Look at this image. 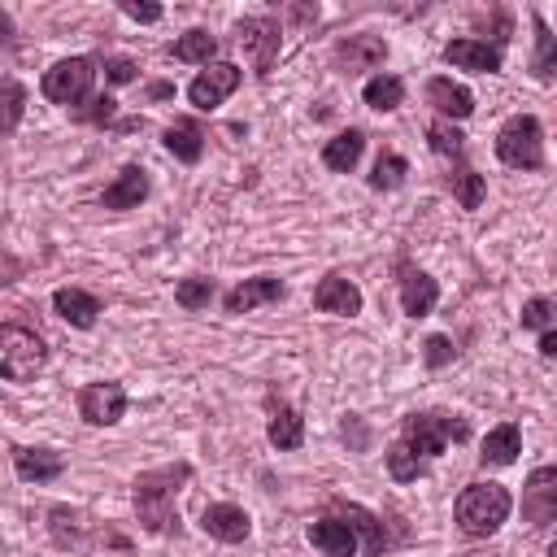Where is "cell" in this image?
I'll return each instance as SVG.
<instances>
[{
  "mask_svg": "<svg viewBox=\"0 0 557 557\" xmlns=\"http://www.w3.org/2000/svg\"><path fill=\"white\" fill-rule=\"evenodd\" d=\"M187 479H191L187 461H170V466H152V470L135 474L131 500H135V518H139L144 531H152V535H178L183 531L174 500H178Z\"/></svg>",
  "mask_w": 557,
  "mask_h": 557,
  "instance_id": "6da1fadb",
  "label": "cell"
},
{
  "mask_svg": "<svg viewBox=\"0 0 557 557\" xmlns=\"http://www.w3.org/2000/svg\"><path fill=\"white\" fill-rule=\"evenodd\" d=\"M509 509H513L509 487H500V483H492V479H487V483L474 479V483L461 487V496H457V505H453V518H457V527H461L466 535L483 540V535H496V531H500V522L509 518Z\"/></svg>",
  "mask_w": 557,
  "mask_h": 557,
  "instance_id": "7a4b0ae2",
  "label": "cell"
},
{
  "mask_svg": "<svg viewBox=\"0 0 557 557\" xmlns=\"http://www.w3.org/2000/svg\"><path fill=\"white\" fill-rule=\"evenodd\" d=\"M461 440H470V422L461 413H448V409L405 413V422H400V444H409L422 461L440 457L448 444H461Z\"/></svg>",
  "mask_w": 557,
  "mask_h": 557,
  "instance_id": "3957f363",
  "label": "cell"
},
{
  "mask_svg": "<svg viewBox=\"0 0 557 557\" xmlns=\"http://www.w3.org/2000/svg\"><path fill=\"white\" fill-rule=\"evenodd\" d=\"M44 361H48V344H44L39 331H30L22 322H4L0 326V374L9 383L35 379L44 370Z\"/></svg>",
  "mask_w": 557,
  "mask_h": 557,
  "instance_id": "277c9868",
  "label": "cell"
},
{
  "mask_svg": "<svg viewBox=\"0 0 557 557\" xmlns=\"http://www.w3.org/2000/svg\"><path fill=\"white\" fill-rule=\"evenodd\" d=\"M496 157L509 170H540L544 165V126L535 113H513L496 131Z\"/></svg>",
  "mask_w": 557,
  "mask_h": 557,
  "instance_id": "5b68a950",
  "label": "cell"
},
{
  "mask_svg": "<svg viewBox=\"0 0 557 557\" xmlns=\"http://www.w3.org/2000/svg\"><path fill=\"white\" fill-rule=\"evenodd\" d=\"M100 61L96 57H61L57 65H48L44 70V78H39V96L48 100V104H83L87 100V91H91V83H96V70Z\"/></svg>",
  "mask_w": 557,
  "mask_h": 557,
  "instance_id": "8992f818",
  "label": "cell"
},
{
  "mask_svg": "<svg viewBox=\"0 0 557 557\" xmlns=\"http://www.w3.org/2000/svg\"><path fill=\"white\" fill-rule=\"evenodd\" d=\"M235 44L248 52L252 74H257V78H270L274 61H278V52H283V26H278L274 17H265V13L239 17V22H235Z\"/></svg>",
  "mask_w": 557,
  "mask_h": 557,
  "instance_id": "52a82bcc",
  "label": "cell"
},
{
  "mask_svg": "<svg viewBox=\"0 0 557 557\" xmlns=\"http://www.w3.org/2000/svg\"><path fill=\"white\" fill-rule=\"evenodd\" d=\"M239 83H244V70H239L235 61H213V65H205V70L187 83V100H191L200 113H213Z\"/></svg>",
  "mask_w": 557,
  "mask_h": 557,
  "instance_id": "ba28073f",
  "label": "cell"
},
{
  "mask_svg": "<svg viewBox=\"0 0 557 557\" xmlns=\"http://www.w3.org/2000/svg\"><path fill=\"white\" fill-rule=\"evenodd\" d=\"M522 522L544 531L557 522V466H535L522 483Z\"/></svg>",
  "mask_w": 557,
  "mask_h": 557,
  "instance_id": "9c48e42d",
  "label": "cell"
},
{
  "mask_svg": "<svg viewBox=\"0 0 557 557\" xmlns=\"http://www.w3.org/2000/svg\"><path fill=\"white\" fill-rule=\"evenodd\" d=\"M126 387L104 379V383H87L78 387V418L91 422V426H113L122 413H126Z\"/></svg>",
  "mask_w": 557,
  "mask_h": 557,
  "instance_id": "30bf717a",
  "label": "cell"
},
{
  "mask_svg": "<svg viewBox=\"0 0 557 557\" xmlns=\"http://www.w3.org/2000/svg\"><path fill=\"white\" fill-rule=\"evenodd\" d=\"M396 287H400V309L409 318H426L435 309V300H440V283L426 270H418L413 261H405V257L396 261Z\"/></svg>",
  "mask_w": 557,
  "mask_h": 557,
  "instance_id": "8fae6325",
  "label": "cell"
},
{
  "mask_svg": "<svg viewBox=\"0 0 557 557\" xmlns=\"http://www.w3.org/2000/svg\"><path fill=\"white\" fill-rule=\"evenodd\" d=\"M361 287L348 278V274H339V270H331L326 278H318V287H313V309H322V313H335V318H357L361 313Z\"/></svg>",
  "mask_w": 557,
  "mask_h": 557,
  "instance_id": "7c38bea8",
  "label": "cell"
},
{
  "mask_svg": "<svg viewBox=\"0 0 557 557\" xmlns=\"http://www.w3.org/2000/svg\"><path fill=\"white\" fill-rule=\"evenodd\" d=\"M283 296H287V283H283V278H274V274H252V278L235 283V287L222 296V309H226V313H252L257 305H274V300H283Z\"/></svg>",
  "mask_w": 557,
  "mask_h": 557,
  "instance_id": "4fadbf2b",
  "label": "cell"
},
{
  "mask_svg": "<svg viewBox=\"0 0 557 557\" xmlns=\"http://www.w3.org/2000/svg\"><path fill=\"white\" fill-rule=\"evenodd\" d=\"M331 61H335V70H344V74L374 70V65L387 61V39H379V35H348V39L335 44Z\"/></svg>",
  "mask_w": 557,
  "mask_h": 557,
  "instance_id": "5bb4252c",
  "label": "cell"
},
{
  "mask_svg": "<svg viewBox=\"0 0 557 557\" xmlns=\"http://www.w3.org/2000/svg\"><path fill=\"white\" fill-rule=\"evenodd\" d=\"M444 61L457 65V70H470V74H500L505 57L487 39H448L444 44Z\"/></svg>",
  "mask_w": 557,
  "mask_h": 557,
  "instance_id": "9a60e30c",
  "label": "cell"
},
{
  "mask_svg": "<svg viewBox=\"0 0 557 557\" xmlns=\"http://www.w3.org/2000/svg\"><path fill=\"white\" fill-rule=\"evenodd\" d=\"M426 104L444 117V122H461V117H470L474 113V91L470 87H461V83H453V78H444V74H435V78H426Z\"/></svg>",
  "mask_w": 557,
  "mask_h": 557,
  "instance_id": "2e32d148",
  "label": "cell"
},
{
  "mask_svg": "<svg viewBox=\"0 0 557 557\" xmlns=\"http://www.w3.org/2000/svg\"><path fill=\"white\" fill-rule=\"evenodd\" d=\"M200 527H205V535H213V540H222V544H244L248 531H252V518H248L239 505L218 500V505H205Z\"/></svg>",
  "mask_w": 557,
  "mask_h": 557,
  "instance_id": "e0dca14e",
  "label": "cell"
},
{
  "mask_svg": "<svg viewBox=\"0 0 557 557\" xmlns=\"http://www.w3.org/2000/svg\"><path fill=\"white\" fill-rule=\"evenodd\" d=\"M144 196H148V170L144 165H122V174L100 191V209L126 213V209H139Z\"/></svg>",
  "mask_w": 557,
  "mask_h": 557,
  "instance_id": "ac0fdd59",
  "label": "cell"
},
{
  "mask_svg": "<svg viewBox=\"0 0 557 557\" xmlns=\"http://www.w3.org/2000/svg\"><path fill=\"white\" fill-rule=\"evenodd\" d=\"M331 509H335L357 535H366V553H370V557H387V531H383V518H374L370 509H361L357 500H344V496H331Z\"/></svg>",
  "mask_w": 557,
  "mask_h": 557,
  "instance_id": "d6986e66",
  "label": "cell"
},
{
  "mask_svg": "<svg viewBox=\"0 0 557 557\" xmlns=\"http://www.w3.org/2000/svg\"><path fill=\"white\" fill-rule=\"evenodd\" d=\"M91 518L83 513V509H70V505H52L48 509V531H52V540L61 544V548H70V553H83V548H91V527H87Z\"/></svg>",
  "mask_w": 557,
  "mask_h": 557,
  "instance_id": "ffe728a7",
  "label": "cell"
},
{
  "mask_svg": "<svg viewBox=\"0 0 557 557\" xmlns=\"http://www.w3.org/2000/svg\"><path fill=\"white\" fill-rule=\"evenodd\" d=\"M309 544L318 548V553H326V557H352L357 553V531L344 522V518H318V522H309Z\"/></svg>",
  "mask_w": 557,
  "mask_h": 557,
  "instance_id": "44dd1931",
  "label": "cell"
},
{
  "mask_svg": "<svg viewBox=\"0 0 557 557\" xmlns=\"http://www.w3.org/2000/svg\"><path fill=\"white\" fill-rule=\"evenodd\" d=\"M161 144H165V152L178 157L183 165H196V161L205 157V131H200V122H191V117H174V122L165 126Z\"/></svg>",
  "mask_w": 557,
  "mask_h": 557,
  "instance_id": "7402d4cb",
  "label": "cell"
},
{
  "mask_svg": "<svg viewBox=\"0 0 557 557\" xmlns=\"http://www.w3.org/2000/svg\"><path fill=\"white\" fill-rule=\"evenodd\" d=\"M52 309H57V318H61V322H70V326L87 331V326H96L100 300H96L91 292H83V287H57V292H52Z\"/></svg>",
  "mask_w": 557,
  "mask_h": 557,
  "instance_id": "603a6c76",
  "label": "cell"
},
{
  "mask_svg": "<svg viewBox=\"0 0 557 557\" xmlns=\"http://www.w3.org/2000/svg\"><path fill=\"white\" fill-rule=\"evenodd\" d=\"M518 453H522V431H518V422H500V426H492V431L483 435V444H479V466H513Z\"/></svg>",
  "mask_w": 557,
  "mask_h": 557,
  "instance_id": "cb8c5ba5",
  "label": "cell"
},
{
  "mask_svg": "<svg viewBox=\"0 0 557 557\" xmlns=\"http://www.w3.org/2000/svg\"><path fill=\"white\" fill-rule=\"evenodd\" d=\"M13 470L26 483H52L65 470V457L57 448H13Z\"/></svg>",
  "mask_w": 557,
  "mask_h": 557,
  "instance_id": "d4e9b609",
  "label": "cell"
},
{
  "mask_svg": "<svg viewBox=\"0 0 557 557\" xmlns=\"http://www.w3.org/2000/svg\"><path fill=\"white\" fill-rule=\"evenodd\" d=\"M531 30H535V52H531V78L535 83H553L557 78V35L548 30V22H544V13L540 9H531Z\"/></svg>",
  "mask_w": 557,
  "mask_h": 557,
  "instance_id": "484cf974",
  "label": "cell"
},
{
  "mask_svg": "<svg viewBox=\"0 0 557 557\" xmlns=\"http://www.w3.org/2000/svg\"><path fill=\"white\" fill-rule=\"evenodd\" d=\"M361 152H366V135L357 126H348V131H339L335 139L322 144V165L335 170V174H348V170H357Z\"/></svg>",
  "mask_w": 557,
  "mask_h": 557,
  "instance_id": "4316f807",
  "label": "cell"
},
{
  "mask_svg": "<svg viewBox=\"0 0 557 557\" xmlns=\"http://www.w3.org/2000/svg\"><path fill=\"white\" fill-rule=\"evenodd\" d=\"M265 440L278 448V453H296L305 444V418L292 409V405H274L270 422H265Z\"/></svg>",
  "mask_w": 557,
  "mask_h": 557,
  "instance_id": "83f0119b",
  "label": "cell"
},
{
  "mask_svg": "<svg viewBox=\"0 0 557 557\" xmlns=\"http://www.w3.org/2000/svg\"><path fill=\"white\" fill-rule=\"evenodd\" d=\"M444 183H448V191L457 196V205H461V209H479V205H483V196H487L483 174H479V170H470L466 161H453V170L444 174Z\"/></svg>",
  "mask_w": 557,
  "mask_h": 557,
  "instance_id": "f1b7e54d",
  "label": "cell"
},
{
  "mask_svg": "<svg viewBox=\"0 0 557 557\" xmlns=\"http://www.w3.org/2000/svg\"><path fill=\"white\" fill-rule=\"evenodd\" d=\"M170 57L174 61H191V65H209L213 57H218V35H209V30H187V35H178L174 44H170Z\"/></svg>",
  "mask_w": 557,
  "mask_h": 557,
  "instance_id": "f546056e",
  "label": "cell"
},
{
  "mask_svg": "<svg viewBox=\"0 0 557 557\" xmlns=\"http://www.w3.org/2000/svg\"><path fill=\"white\" fill-rule=\"evenodd\" d=\"M361 100L374 109V113H392L405 104V83L396 74H374L366 87H361Z\"/></svg>",
  "mask_w": 557,
  "mask_h": 557,
  "instance_id": "4dcf8cb0",
  "label": "cell"
},
{
  "mask_svg": "<svg viewBox=\"0 0 557 557\" xmlns=\"http://www.w3.org/2000/svg\"><path fill=\"white\" fill-rule=\"evenodd\" d=\"M426 144H431L435 157H448V161H461L466 157V135L453 122H444V117L426 122Z\"/></svg>",
  "mask_w": 557,
  "mask_h": 557,
  "instance_id": "1f68e13d",
  "label": "cell"
},
{
  "mask_svg": "<svg viewBox=\"0 0 557 557\" xmlns=\"http://www.w3.org/2000/svg\"><path fill=\"white\" fill-rule=\"evenodd\" d=\"M405 174H409V161L387 148V152H379V161H374V170H370V187H374V191H396V187L405 183Z\"/></svg>",
  "mask_w": 557,
  "mask_h": 557,
  "instance_id": "d6a6232c",
  "label": "cell"
},
{
  "mask_svg": "<svg viewBox=\"0 0 557 557\" xmlns=\"http://www.w3.org/2000/svg\"><path fill=\"white\" fill-rule=\"evenodd\" d=\"M213 292H218V283H213V278H205V274H191V278H183V283L174 287V300H178V309H187V313H200V309H209Z\"/></svg>",
  "mask_w": 557,
  "mask_h": 557,
  "instance_id": "836d02e7",
  "label": "cell"
},
{
  "mask_svg": "<svg viewBox=\"0 0 557 557\" xmlns=\"http://www.w3.org/2000/svg\"><path fill=\"white\" fill-rule=\"evenodd\" d=\"M422 470H426V461H422L409 444H400V440H396V444L387 448V474H392L396 483H413Z\"/></svg>",
  "mask_w": 557,
  "mask_h": 557,
  "instance_id": "e575fe53",
  "label": "cell"
},
{
  "mask_svg": "<svg viewBox=\"0 0 557 557\" xmlns=\"http://www.w3.org/2000/svg\"><path fill=\"white\" fill-rule=\"evenodd\" d=\"M518 322H522V331H548V326L557 322V300H548V296H531V300L522 305Z\"/></svg>",
  "mask_w": 557,
  "mask_h": 557,
  "instance_id": "d590c367",
  "label": "cell"
},
{
  "mask_svg": "<svg viewBox=\"0 0 557 557\" xmlns=\"http://www.w3.org/2000/svg\"><path fill=\"white\" fill-rule=\"evenodd\" d=\"M74 117H78V122H91V126H109V122L117 117V100H113V96H91L87 104L74 109Z\"/></svg>",
  "mask_w": 557,
  "mask_h": 557,
  "instance_id": "8d00e7d4",
  "label": "cell"
},
{
  "mask_svg": "<svg viewBox=\"0 0 557 557\" xmlns=\"http://www.w3.org/2000/svg\"><path fill=\"white\" fill-rule=\"evenodd\" d=\"M22 104H26V91L17 78H4V131L13 135L17 122H22Z\"/></svg>",
  "mask_w": 557,
  "mask_h": 557,
  "instance_id": "74e56055",
  "label": "cell"
},
{
  "mask_svg": "<svg viewBox=\"0 0 557 557\" xmlns=\"http://www.w3.org/2000/svg\"><path fill=\"white\" fill-rule=\"evenodd\" d=\"M453 339L448 335H426V344H422V361L431 366V370H444L448 361H453Z\"/></svg>",
  "mask_w": 557,
  "mask_h": 557,
  "instance_id": "f35d334b",
  "label": "cell"
},
{
  "mask_svg": "<svg viewBox=\"0 0 557 557\" xmlns=\"http://www.w3.org/2000/svg\"><path fill=\"white\" fill-rule=\"evenodd\" d=\"M135 74H139V65H135L131 57H104V78H109L113 87L135 83Z\"/></svg>",
  "mask_w": 557,
  "mask_h": 557,
  "instance_id": "ab89813d",
  "label": "cell"
},
{
  "mask_svg": "<svg viewBox=\"0 0 557 557\" xmlns=\"http://www.w3.org/2000/svg\"><path fill=\"white\" fill-rule=\"evenodd\" d=\"M339 431H344V440H348V448H352V453H361V448L370 444V431L361 426V418H357V413H348Z\"/></svg>",
  "mask_w": 557,
  "mask_h": 557,
  "instance_id": "60d3db41",
  "label": "cell"
},
{
  "mask_svg": "<svg viewBox=\"0 0 557 557\" xmlns=\"http://www.w3.org/2000/svg\"><path fill=\"white\" fill-rule=\"evenodd\" d=\"M122 13H126L131 22H144V26H148V22H161L165 9H161V4H131V0H122Z\"/></svg>",
  "mask_w": 557,
  "mask_h": 557,
  "instance_id": "b9f144b4",
  "label": "cell"
},
{
  "mask_svg": "<svg viewBox=\"0 0 557 557\" xmlns=\"http://www.w3.org/2000/svg\"><path fill=\"white\" fill-rule=\"evenodd\" d=\"M540 357H544V361H557V326L540 331Z\"/></svg>",
  "mask_w": 557,
  "mask_h": 557,
  "instance_id": "7bdbcfd3",
  "label": "cell"
},
{
  "mask_svg": "<svg viewBox=\"0 0 557 557\" xmlns=\"http://www.w3.org/2000/svg\"><path fill=\"white\" fill-rule=\"evenodd\" d=\"M165 96H174V83H152L148 87V100H165Z\"/></svg>",
  "mask_w": 557,
  "mask_h": 557,
  "instance_id": "ee69618b",
  "label": "cell"
},
{
  "mask_svg": "<svg viewBox=\"0 0 557 557\" xmlns=\"http://www.w3.org/2000/svg\"><path fill=\"white\" fill-rule=\"evenodd\" d=\"M548 557H557V540H553V544H548Z\"/></svg>",
  "mask_w": 557,
  "mask_h": 557,
  "instance_id": "f6af8a7d",
  "label": "cell"
}]
</instances>
